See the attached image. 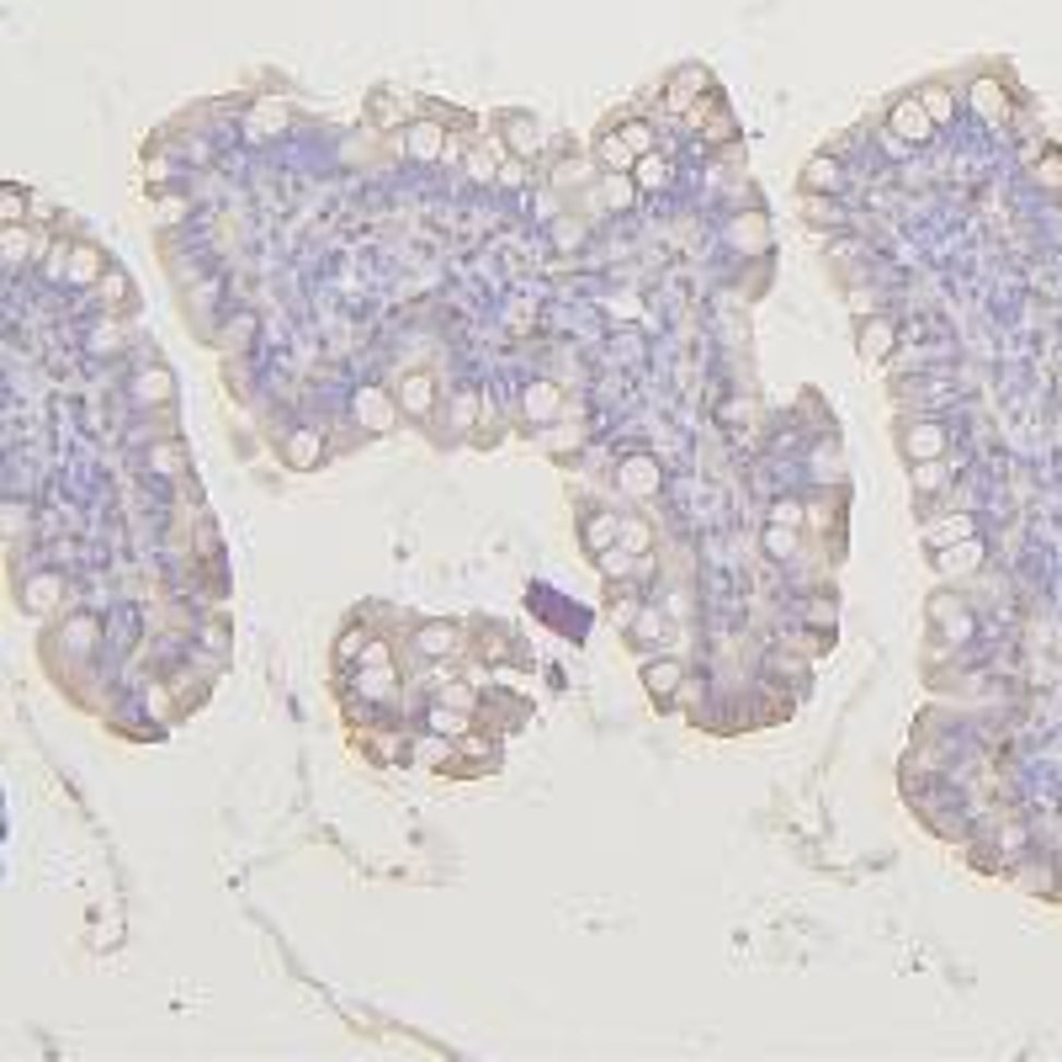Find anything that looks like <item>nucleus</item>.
<instances>
[{
	"label": "nucleus",
	"instance_id": "obj_16",
	"mask_svg": "<svg viewBox=\"0 0 1062 1062\" xmlns=\"http://www.w3.org/2000/svg\"><path fill=\"white\" fill-rule=\"evenodd\" d=\"M632 181L643 186V192H659V186H669V160L664 155H638V165H632Z\"/></svg>",
	"mask_w": 1062,
	"mask_h": 1062
},
{
	"label": "nucleus",
	"instance_id": "obj_11",
	"mask_svg": "<svg viewBox=\"0 0 1062 1062\" xmlns=\"http://www.w3.org/2000/svg\"><path fill=\"white\" fill-rule=\"evenodd\" d=\"M680 675H686V669H680L675 659H654V664L643 669V680H649V696H654V701H669V696L680 691Z\"/></svg>",
	"mask_w": 1062,
	"mask_h": 1062
},
{
	"label": "nucleus",
	"instance_id": "obj_10",
	"mask_svg": "<svg viewBox=\"0 0 1062 1062\" xmlns=\"http://www.w3.org/2000/svg\"><path fill=\"white\" fill-rule=\"evenodd\" d=\"M940 574H973L982 564V547L973 536H962V542H951V547H940Z\"/></svg>",
	"mask_w": 1062,
	"mask_h": 1062
},
{
	"label": "nucleus",
	"instance_id": "obj_26",
	"mask_svg": "<svg viewBox=\"0 0 1062 1062\" xmlns=\"http://www.w3.org/2000/svg\"><path fill=\"white\" fill-rule=\"evenodd\" d=\"M138 399H155V405H160V399H170V377H165L160 367H155V372H138Z\"/></svg>",
	"mask_w": 1062,
	"mask_h": 1062
},
{
	"label": "nucleus",
	"instance_id": "obj_25",
	"mask_svg": "<svg viewBox=\"0 0 1062 1062\" xmlns=\"http://www.w3.org/2000/svg\"><path fill=\"white\" fill-rule=\"evenodd\" d=\"M765 553H771V558H792V553H797V527H771V531H765Z\"/></svg>",
	"mask_w": 1062,
	"mask_h": 1062
},
{
	"label": "nucleus",
	"instance_id": "obj_38",
	"mask_svg": "<svg viewBox=\"0 0 1062 1062\" xmlns=\"http://www.w3.org/2000/svg\"><path fill=\"white\" fill-rule=\"evenodd\" d=\"M797 521H802V505L781 499V505H776V527H797Z\"/></svg>",
	"mask_w": 1062,
	"mask_h": 1062
},
{
	"label": "nucleus",
	"instance_id": "obj_39",
	"mask_svg": "<svg viewBox=\"0 0 1062 1062\" xmlns=\"http://www.w3.org/2000/svg\"><path fill=\"white\" fill-rule=\"evenodd\" d=\"M155 468H160V473H176V468H181V451L160 447V451H155Z\"/></svg>",
	"mask_w": 1062,
	"mask_h": 1062
},
{
	"label": "nucleus",
	"instance_id": "obj_32",
	"mask_svg": "<svg viewBox=\"0 0 1062 1062\" xmlns=\"http://www.w3.org/2000/svg\"><path fill=\"white\" fill-rule=\"evenodd\" d=\"M22 207H27V197H22L16 186H5V192H0V218H5V224H16V218H22Z\"/></svg>",
	"mask_w": 1062,
	"mask_h": 1062
},
{
	"label": "nucleus",
	"instance_id": "obj_3",
	"mask_svg": "<svg viewBox=\"0 0 1062 1062\" xmlns=\"http://www.w3.org/2000/svg\"><path fill=\"white\" fill-rule=\"evenodd\" d=\"M840 186H845V165H840V155H813V160L802 165V192L834 197Z\"/></svg>",
	"mask_w": 1062,
	"mask_h": 1062
},
{
	"label": "nucleus",
	"instance_id": "obj_9",
	"mask_svg": "<svg viewBox=\"0 0 1062 1062\" xmlns=\"http://www.w3.org/2000/svg\"><path fill=\"white\" fill-rule=\"evenodd\" d=\"M940 447H945V431H940V425H930V420L903 431V451H908V457H919V462L940 457Z\"/></svg>",
	"mask_w": 1062,
	"mask_h": 1062
},
{
	"label": "nucleus",
	"instance_id": "obj_14",
	"mask_svg": "<svg viewBox=\"0 0 1062 1062\" xmlns=\"http://www.w3.org/2000/svg\"><path fill=\"white\" fill-rule=\"evenodd\" d=\"M595 160H601V170H632L638 155H632V144L621 138V128H612V133L595 144Z\"/></svg>",
	"mask_w": 1062,
	"mask_h": 1062
},
{
	"label": "nucleus",
	"instance_id": "obj_6",
	"mask_svg": "<svg viewBox=\"0 0 1062 1062\" xmlns=\"http://www.w3.org/2000/svg\"><path fill=\"white\" fill-rule=\"evenodd\" d=\"M621 490L632 494V499L659 494V462L654 457H627V462H621Z\"/></svg>",
	"mask_w": 1062,
	"mask_h": 1062
},
{
	"label": "nucleus",
	"instance_id": "obj_24",
	"mask_svg": "<svg viewBox=\"0 0 1062 1062\" xmlns=\"http://www.w3.org/2000/svg\"><path fill=\"white\" fill-rule=\"evenodd\" d=\"M621 138L632 144V155H654V123L632 118V123H621Z\"/></svg>",
	"mask_w": 1062,
	"mask_h": 1062
},
{
	"label": "nucleus",
	"instance_id": "obj_41",
	"mask_svg": "<svg viewBox=\"0 0 1062 1062\" xmlns=\"http://www.w3.org/2000/svg\"><path fill=\"white\" fill-rule=\"evenodd\" d=\"M457 425H473V399H457Z\"/></svg>",
	"mask_w": 1062,
	"mask_h": 1062
},
{
	"label": "nucleus",
	"instance_id": "obj_23",
	"mask_svg": "<svg viewBox=\"0 0 1062 1062\" xmlns=\"http://www.w3.org/2000/svg\"><path fill=\"white\" fill-rule=\"evenodd\" d=\"M919 101L930 107V118H936V123H945V118L956 112V96H951L945 85H925V90H919Z\"/></svg>",
	"mask_w": 1062,
	"mask_h": 1062
},
{
	"label": "nucleus",
	"instance_id": "obj_35",
	"mask_svg": "<svg viewBox=\"0 0 1062 1062\" xmlns=\"http://www.w3.org/2000/svg\"><path fill=\"white\" fill-rule=\"evenodd\" d=\"M388 680H394L388 669H367V675H362V691H367V696H388Z\"/></svg>",
	"mask_w": 1062,
	"mask_h": 1062
},
{
	"label": "nucleus",
	"instance_id": "obj_2",
	"mask_svg": "<svg viewBox=\"0 0 1062 1062\" xmlns=\"http://www.w3.org/2000/svg\"><path fill=\"white\" fill-rule=\"evenodd\" d=\"M357 420L367 425V431H394V420H399V394H383V388H362L357 394Z\"/></svg>",
	"mask_w": 1062,
	"mask_h": 1062
},
{
	"label": "nucleus",
	"instance_id": "obj_40",
	"mask_svg": "<svg viewBox=\"0 0 1062 1062\" xmlns=\"http://www.w3.org/2000/svg\"><path fill=\"white\" fill-rule=\"evenodd\" d=\"M118 346H123V340H118V329H112V325L96 329V351H118Z\"/></svg>",
	"mask_w": 1062,
	"mask_h": 1062
},
{
	"label": "nucleus",
	"instance_id": "obj_29",
	"mask_svg": "<svg viewBox=\"0 0 1062 1062\" xmlns=\"http://www.w3.org/2000/svg\"><path fill=\"white\" fill-rule=\"evenodd\" d=\"M612 536H621V521H616V516H595V521H590V547H606Z\"/></svg>",
	"mask_w": 1062,
	"mask_h": 1062
},
{
	"label": "nucleus",
	"instance_id": "obj_22",
	"mask_svg": "<svg viewBox=\"0 0 1062 1062\" xmlns=\"http://www.w3.org/2000/svg\"><path fill=\"white\" fill-rule=\"evenodd\" d=\"M414 760H420L425 771H442V760H451V744H447V734L420 738V744H414Z\"/></svg>",
	"mask_w": 1062,
	"mask_h": 1062
},
{
	"label": "nucleus",
	"instance_id": "obj_15",
	"mask_svg": "<svg viewBox=\"0 0 1062 1062\" xmlns=\"http://www.w3.org/2000/svg\"><path fill=\"white\" fill-rule=\"evenodd\" d=\"M893 319H871V325H860V357L866 362H882L888 351H893Z\"/></svg>",
	"mask_w": 1062,
	"mask_h": 1062
},
{
	"label": "nucleus",
	"instance_id": "obj_21",
	"mask_svg": "<svg viewBox=\"0 0 1062 1062\" xmlns=\"http://www.w3.org/2000/svg\"><path fill=\"white\" fill-rule=\"evenodd\" d=\"M431 728H436V734H447V738L468 734V707H447V701H442V707L431 712Z\"/></svg>",
	"mask_w": 1062,
	"mask_h": 1062
},
{
	"label": "nucleus",
	"instance_id": "obj_31",
	"mask_svg": "<svg viewBox=\"0 0 1062 1062\" xmlns=\"http://www.w3.org/2000/svg\"><path fill=\"white\" fill-rule=\"evenodd\" d=\"M462 170H468L473 181H494V160H490V155H484V149H473V155L462 160Z\"/></svg>",
	"mask_w": 1062,
	"mask_h": 1062
},
{
	"label": "nucleus",
	"instance_id": "obj_7",
	"mask_svg": "<svg viewBox=\"0 0 1062 1062\" xmlns=\"http://www.w3.org/2000/svg\"><path fill=\"white\" fill-rule=\"evenodd\" d=\"M802 224L808 229H845V207L823 192H802Z\"/></svg>",
	"mask_w": 1062,
	"mask_h": 1062
},
{
	"label": "nucleus",
	"instance_id": "obj_27",
	"mask_svg": "<svg viewBox=\"0 0 1062 1062\" xmlns=\"http://www.w3.org/2000/svg\"><path fill=\"white\" fill-rule=\"evenodd\" d=\"M70 255H75V261H70V277H75V282H90V277H101V261H96V250H70Z\"/></svg>",
	"mask_w": 1062,
	"mask_h": 1062
},
{
	"label": "nucleus",
	"instance_id": "obj_1",
	"mask_svg": "<svg viewBox=\"0 0 1062 1062\" xmlns=\"http://www.w3.org/2000/svg\"><path fill=\"white\" fill-rule=\"evenodd\" d=\"M888 128H893V138L898 144H930L936 138V118H930V107L919 101V96H903V101H893V112H888Z\"/></svg>",
	"mask_w": 1062,
	"mask_h": 1062
},
{
	"label": "nucleus",
	"instance_id": "obj_17",
	"mask_svg": "<svg viewBox=\"0 0 1062 1062\" xmlns=\"http://www.w3.org/2000/svg\"><path fill=\"white\" fill-rule=\"evenodd\" d=\"M414 649H420L425 659H436V654H457L462 643H457V627H442V621H436V627H425V632L414 638Z\"/></svg>",
	"mask_w": 1062,
	"mask_h": 1062
},
{
	"label": "nucleus",
	"instance_id": "obj_5",
	"mask_svg": "<svg viewBox=\"0 0 1062 1062\" xmlns=\"http://www.w3.org/2000/svg\"><path fill=\"white\" fill-rule=\"evenodd\" d=\"M405 149L414 155V160H442V155H447V128L431 123V118H425V123H409Z\"/></svg>",
	"mask_w": 1062,
	"mask_h": 1062
},
{
	"label": "nucleus",
	"instance_id": "obj_8",
	"mask_svg": "<svg viewBox=\"0 0 1062 1062\" xmlns=\"http://www.w3.org/2000/svg\"><path fill=\"white\" fill-rule=\"evenodd\" d=\"M399 405H405V414H431V405H436V377L409 372L405 383H399Z\"/></svg>",
	"mask_w": 1062,
	"mask_h": 1062
},
{
	"label": "nucleus",
	"instance_id": "obj_28",
	"mask_svg": "<svg viewBox=\"0 0 1062 1062\" xmlns=\"http://www.w3.org/2000/svg\"><path fill=\"white\" fill-rule=\"evenodd\" d=\"M940 484H945V468H940L936 457H930V462H919V468H914V490H919V494H936Z\"/></svg>",
	"mask_w": 1062,
	"mask_h": 1062
},
{
	"label": "nucleus",
	"instance_id": "obj_13",
	"mask_svg": "<svg viewBox=\"0 0 1062 1062\" xmlns=\"http://www.w3.org/2000/svg\"><path fill=\"white\" fill-rule=\"evenodd\" d=\"M973 107L982 112V123H1004L1010 118V96L993 81H973Z\"/></svg>",
	"mask_w": 1062,
	"mask_h": 1062
},
{
	"label": "nucleus",
	"instance_id": "obj_18",
	"mask_svg": "<svg viewBox=\"0 0 1062 1062\" xmlns=\"http://www.w3.org/2000/svg\"><path fill=\"white\" fill-rule=\"evenodd\" d=\"M638 192H643V186L632 181V170H606V181H601V197H606L612 207H627Z\"/></svg>",
	"mask_w": 1062,
	"mask_h": 1062
},
{
	"label": "nucleus",
	"instance_id": "obj_30",
	"mask_svg": "<svg viewBox=\"0 0 1062 1062\" xmlns=\"http://www.w3.org/2000/svg\"><path fill=\"white\" fill-rule=\"evenodd\" d=\"M621 547H627L632 558H638V553H649V527H638V521H627V527H621Z\"/></svg>",
	"mask_w": 1062,
	"mask_h": 1062
},
{
	"label": "nucleus",
	"instance_id": "obj_4",
	"mask_svg": "<svg viewBox=\"0 0 1062 1062\" xmlns=\"http://www.w3.org/2000/svg\"><path fill=\"white\" fill-rule=\"evenodd\" d=\"M521 409H527L531 425H553V420H558V409H564V394H558V383H527V394H521Z\"/></svg>",
	"mask_w": 1062,
	"mask_h": 1062
},
{
	"label": "nucleus",
	"instance_id": "obj_33",
	"mask_svg": "<svg viewBox=\"0 0 1062 1062\" xmlns=\"http://www.w3.org/2000/svg\"><path fill=\"white\" fill-rule=\"evenodd\" d=\"M282 123H287V112H282V107H271V101L255 112V133H277Z\"/></svg>",
	"mask_w": 1062,
	"mask_h": 1062
},
{
	"label": "nucleus",
	"instance_id": "obj_20",
	"mask_svg": "<svg viewBox=\"0 0 1062 1062\" xmlns=\"http://www.w3.org/2000/svg\"><path fill=\"white\" fill-rule=\"evenodd\" d=\"M962 536H973V521H967V516L936 521V527L925 531V542H930V547H951V542H962Z\"/></svg>",
	"mask_w": 1062,
	"mask_h": 1062
},
{
	"label": "nucleus",
	"instance_id": "obj_19",
	"mask_svg": "<svg viewBox=\"0 0 1062 1062\" xmlns=\"http://www.w3.org/2000/svg\"><path fill=\"white\" fill-rule=\"evenodd\" d=\"M314 457H319V431L303 425V431L287 436V462H292V468H314Z\"/></svg>",
	"mask_w": 1062,
	"mask_h": 1062
},
{
	"label": "nucleus",
	"instance_id": "obj_34",
	"mask_svg": "<svg viewBox=\"0 0 1062 1062\" xmlns=\"http://www.w3.org/2000/svg\"><path fill=\"white\" fill-rule=\"evenodd\" d=\"M1036 181H1041V186H1062V155L1036 165Z\"/></svg>",
	"mask_w": 1062,
	"mask_h": 1062
},
{
	"label": "nucleus",
	"instance_id": "obj_12",
	"mask_svg": "<svg viewBox=\"0 0 1062 1062\" xmlns=\"http://www.w3.org/2000/svg\"><path fill=\"white\" fill-rule=\"evenodd\" d=\"M505 144H510L516 160H531V155L542 149V133H536L531 118H505Z\"/></svg>",
	"mask_w": 1062,
	"mask_h": 1062
},
{
	"label": "nucleus",
	"instance_id": "obj_37",
	"mask_svg": "<svg viewBox=\"0 0 1062 1062\" xmlns=\"http://www.w3.org/2000/svg\"><path fill=\"white\" fill-rule=\"evenodd\" d=\"M22 250H27V234H16V224H5V255L22 261Z\"/></svg>",
	"mask_w": 1062,
	"mask_h": 1062
},
{
	"label": "nucleus",
	"instance_id": "obj_36",
	"mask_svg": "<svg viewBox=\"0 0 1062 1062\" xmlns=\"http://www.w3.org/2000/svg\"><path fill=\"white\" fill-rule=\"evenodd\" d=\"M53 590H59L53 579H38V584H33V595H27V606H33V612H43V606L53 601Z\"/></svg>",
	"mask_w": 1062,
	"mask_h": 1062
}]
</instances>
